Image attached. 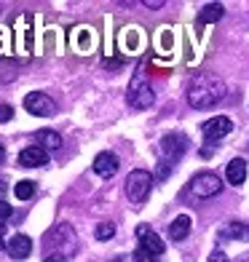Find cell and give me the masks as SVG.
I'll return each mask as SVG.
<instances>
[{
    "mask_svg": "<svg viewBox=\"0 0 249 262\" xmlns=\"http://www.w3.org/2000/svg\"><path fill=\"white\" fill-rule=\"evenodd\" d=\"M25 107H27V113L32 115H40V118H49L56 113V104L51 102V97H46L43 91H32L25 97Z\"/></svg>",
    "mask_w": 249,
    "mask_h": 262,
    "instance_id": "obj_5",
    "label": "cell"
},
{
    "mask_svg": "<svg viewBox=\"0 0 249 262\" xmlns=\"http://www.w3.org/2000/svg\"><path fill=\"white\" fill-rule=\"evenodd\" d=\"M231 128H233V123H231V118H225V115L212 118V121H206L204 126H201V131H204V137H206L209 145H212V142H220L225 134H231Z\"/></svg>",
    "mask_w": 249,
    "mask_h": 262,
    "instance_id": "obj_6",
    "label": "cell"
},
{
    "mask_svg": "<svg viewBox=\"0 0 249 262\" xmlns=\"http://www.w3.org/2000/svg\"><path fill=\"white\" fill-rule=\"evenodd\" d=\"M8 217H11V206L6 204V201H0V222L8 220Z\"/></svg>",
    "mask_w": 249,
    "mask_h": 262,
    "instance_id": "obj_23",
    "label": "cell"
},
{
    "mask_svg": "<svg viewBox=\"0 0 249 262\" xmlns=\"http://www.w3.org/2000/svg\"><path fill=\"white\" fill-rule=\"evenodd\" d=\"M49 161V152H46L40 145L35 147H25L19 152V166H27V169H35V166H43Z\"/></svg>",
    "mask_w": 249,
    "mask_h": 262,
    "instance_id": "obj_10",
    "label": "cell"
},
{
    "mask_svg": "<svg viewBox=\"0 0 249 262\" xmlns=\"http://www.w3.org/2000/svg\"><path fill=\"white\" fill-rule=\"evenodd\" d=\"M222 14H225L222 3H209V6H204V8H201V14H198V27H201V25H215V21L222 19Z\"/></svg>",
    "mask_w": 249,
    "mask_h": 262,
    "instance_id": "obj_14",
    "label": "cell"
},
{
    "mask_svg": "<svg viewBox=\"0 0 249 262\" xmlns=\"http://www.w3.org/2000/svg\"><path fill=\"white\" fill-rule=\"evenodd\" d=\"M46 262H65V257H56V254H51V257H46Z\"/></svg>",
    "mask_w": 249,
    "mask_h": 262,
    "instance_id": "obj_27",
    "label": "cell"
},
{
    "mask_svg": "<svg viewBox=\"0 0 249 262\" xmlns=\"http://www.w3.org/2000/svg\"><path fill=\"white\" fill-rule=\"evenodd\" d=\"M3 158H6V150H3V145H0V163H3Z\"/></svg>",
    "mask_w": 249,
    "mask_h": 262,
    "instance_id": "obj_28",
    "label": "cell"
},
{
    "mask_svg": "<svg viewBox=\"0 0 249 262\" xmlns=\"http://www.w3.org/2000/svg\"><path fill=\"white\" fill-rule=\"evenodd\" d=\"M188 190H191L196 198H215L220 190H222V182H220V177H217V174L201 171V174H196L193 180H191Z\"/></svg>",
    "mask_w": 249,
    "mask_h": 262,
    "instance_id": "obj_4",
    "label": "cell"
},
{
    "mask_svg": "<svg viewBox=\"0 0 249 262\" xmlns=\"http://www.w3.org/2000/svg\"><path fill=\"white\" fill-rule=\"evenodd\" d=\"M94 235H97L99 241H110V238L115 235V225L113 222H99L97 230H94Z\"/></svg>",
    "mask_w": 249,
    "mask_h": 262,
    "instance_id": "obj_19",
    "label": "cell"
},
{
    "mask_svg": "<svg viewBox=\"0 0 249 262\" xmlns=\"http://www.w3.org/2000/svg\"><path fill=\"white\" fill-rule=\"evenodd\" d=\"M134 262H158V257L156 254H153V252H148V249H137V252H134Z\"/></svg>",
    "mask_w": 249,
    "mask_h": 262,
    "instance_id": "obj_20",
    "label": "cell"
},
{
    "mask_svg": "<svg viewBox=\"0 0 249 262\" xmlns=\"http://www.w3.org/2000/svg\"><path fill=\"white\" fill-rule=\"evenodd\" d=\"M3 235H6V225L0 222V249H8V246H6V238H3Z\"/></svg>",
    "mask_w": 249,
    "mask_h": 262,
    "instance_id": "obj_24",
    "label": "cell"
},
{
    "mask_svg": "<svg viewBox=\"0 0 249 262\" xmlns=\"http://www.w3.org/2000/svg\"><path fill=\"white\" fill-rule=\"evenodd\" d=\"M126 99H129V104H132L134 110H145V107H150L153 99H156V94H153V89H150V83H148V78H145L142 70L132 78V83H129Z\"/></svg>",
    "mask_w": 249,
    "mask_h": 262,
    "instance_id": "obj_3",
    "label": "cell"
},
{
    "mask_svg": "<svg viewBox=\"0 0 249 262\" xmlns=\"http://www.w3.org/2000/svg\"><path fill=\"white\" fill-rule=\"evenodd\" d=\"M161 43H163V49H169V46H172V35H169V30L163 32V40H161Z\"/></svg>",
    "mask_w": 249,
    "mask_h": 262,
    "instance_id": "obj_26",
    "label": "cell"
},
{
    "mask_svg": "<svg viewBox=\"0 0 249 262\" xmlns=\"http://www.w3.org/2000/svg\"><path fill=\"white\" fill-rule=\"evenodd\" d=\"M137 238H139V246L142 249H148V252H153L156 257H161L163 254V241L158 238V233L153 230V228H148V225H139L137 228Z\"/></svg>",
    "mask_w": 249,
    "mask_h": 262,
    "instance_id": "obj_7",
    "label": "cell"
},
{
    "mask_svg": "<svg viewBox=\"0 0 249 262\" xmlns=\"http://www.w3.org/2000/svg\"><path fill=\"white\" fill-rule=\"evenodd\" d=\"M225 97V83L215 75H198L188 89V102L196 110H209Z\"/></svg>",
    "mask_w": 249,
    "mask_h": 262,
    "instance_id": "obj_1",
    "label": "cell"
},
{
    "mask_svg": "<svg viewBox=\"0 0 249 262\" xmlns=\"http://www.w3.org/2000/svg\"><path fill=\"white\" fill-rule=\"evenodd\" d=\"M225 177H228L231 185H244V180H246V161L244 158H233L228 163V169H225Z\"/></svg>",
    "mask_w": 249,
    "mask_h": 262,
    "instance_id": "obj_12",
    "label": "cell"
},
{
    "mask_svg": "<svg viewBox=\"0 0 249 262\" xmlns=\"http://www.w3.org/2000/svg\"><path fill=\"white\" fill-rule=\"evenodd\" d=\"M14 195L22 198V201L32 198V195H35V182H32V180H22V182H16V185H14Z\"/></svg>",
    "mask_w": 249,
    "mask_h": 262,
    "instance_id": "obj_18",
    "label": "cell"
},
{
    "mask_svg": "<svg viewBox=\"0 0 249 262\" xmlns=\"http://www.w3.org/2000/svg\"><path fill=\"white\" fill-rule=\"evenodd\" d=\"M209 262H228V257H225L222 249H215V252L209 254Z\"/></svg>",
    "mask_w": 249,
    "mask_h": 262,
    "instance_id": "obj_22",
    "label": "cell"
},
{
    "mask_svg": "<svg viewBox=\"0 0 249 262\" xmlns=\"http://www.w3.org/2000/svg\"><path fill=\"white\" fill-rule=\"evenodd\" d=\"M38 142H40L43 150H59V147H62V137H59L56 131H51V128L38 131Z\"/></svg>",
    "mask_w": 249,
    "mask_h": 262,
    "instance_id": "obj_15",
    "label": "cell"
},
{
    "mask_svg": "<svg viewBox=\"0 0 249 262\" xmlns=\"http://www.w3.org/2000/svg\"><path fill=\"white\" fill-rule=\"evenodd\" d=\"M14 118V107L11 104H0V123H8Z\"/></svg>",
    "mask_w": 249,
    "mask_h": 262,
    "instance_id": "obj_21",
    "label": "cell"
},
{
    "mask_svg": "<svg viewBox=\"0 0 249 262\" xmlns=\"http://www.w3.org/2000/svg\"><path fill=\"white\" fill-rule=\"evenodd\" d=\"M161 150L174 161V158H180L182 152L188 150V139H185L182 134H166V137L161 139Z\"/></svg>",
    "mask_w": 249,
    "mask_h": 262,
    "instance_id": "obj_8",
    "label": "cell"
},
{
    "mask_svg": "<svg viewBox=\"0 0 249 262\" xmlns=\"http://www.w3.org/2000/svg\"><path fill=\"white\" fill-rule=\"evenodd\" d=\"M94 171H97L102 180H110L118 171V156L115 152H99L97 161H94Z\"/></svg>",
    "mask_w": 249,
    "mask_h": 262,
    "instance_id": "obj_9",
    "label": "cell"
},
{
    "mask_svg": "<svg viewBox=\"0 0 249 262\" xmlns=\"http://www.w3.org/2000/svg\"><path fill=\"white\" fill-rule=\"evenodd\" d=\"M188 233H191V217L180 214V217L169 225V238L172 241H182V238H188Z\"/></svg>",
    "mask_w": 249,
    "mask_h": 262,
    "instance_id": "obj_13",
    "label": "cell"
},
{
    "mask_svg": "<svg viewBox=\"0 0 249 262\" xmlns=\"http://www.w3.org/2000/svg\"><path fill=\"white\" fill-rule=\"evenodd\" d=\"M73 43H75V49L83 54V51H89L91 49V30H83V27H78L75 32H73Z\"/></svg>",
    "mask_w": 249,
    "mask_h": 262,
    "instance_id": "obj_16",
    "label": "cell"
},
{
    "mask_svg": "<svg viewBox=\"0 0 249 262\" xmlns=\"http://www.w3.org/2000/svg\"><path fill=\"white\" fill-rule=\"evenodd\" d=\"M150 187H153V174L145 169H137L126 177V195L134 206H142L150 195Z\"/></svg>",
    "mask_w": 249,
    "mask_h": 262,
    "instance_id": "obj_2",
    "label": "cell"
},
{
    "mask_svg": "<svg viewBox=\"0 0 249 262\" xmlns=\"http://www.w3.org/2000/svg\"><path fill=\"white\" fill-rule=\"evenodd\" d=\"M222 238H239V241H246L249 238V228L241 222H231L228 228L222 230Z\"/></svg>",
    "mask_w": 249,
    "mask_h": 262,
    "instance_id": "obj_17",
    "label": "cell"
},
{
    "mask_svg": "<svg viewBox=\"0 0 249 262\" xmlns=\"http://www.w3.org/2000/svg\"><path fill=\"white\" fill-rule=\"evenodd\" d=\"M30 252H32V241H30V235H14L8 241V254H11V259H27L30 257Z\"/></svg>",
    "mask_w": 249,
    "mask_h": 262,
    "instance_id": "obj_11",
    "label": "cell"
},
{
    "mask_svg": "<svg viewBox=\"0 0 249 262\" xmlns=\"http://www.w3.org/2000/svg\"><path fill=\"white\" fill-rule=\"evenodd\" d=\"M145 6H148V8H161L163 0H145Z\"/></svg>",
    "mask_w": 249,
    "mask_h": 262,
    "instance_id": "obj_25",
    "label": "cell"
}]
</instances>
